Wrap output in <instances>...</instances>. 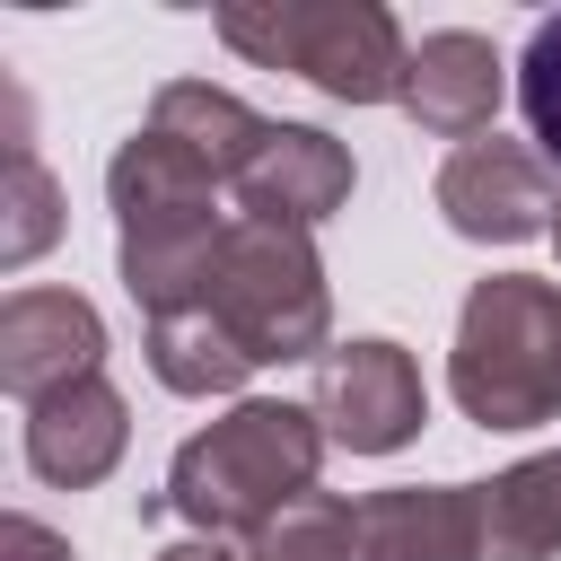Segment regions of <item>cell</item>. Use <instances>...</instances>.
Masks as SVG:
<instances>
[{"label": "cell", "instance_id": "6da1fadb", "mask_svg": "<svg viewBox=\"0 0 561 561\" xmlns=\"http://www.w3.org/2000/svg\"><path fill=\"white\" fill-rule=\"evenodd\" d=\"M324 421L316 403H280V394H245L228 403L210 430H193L175 456H167V491L149 508L184 517L193 535H254L263 517H280L289 500L316 491V465H324Z\"/></svg>", "mask_w": 561, "mask_h": 561}, {"label": "cell", "instance_id": "7a4b0ae2", "mask_svg": "<svg viewBox=\"0 0 561 561\" xmlns=\"http://www.w3.org/2000/svg\"><path fill=\"white\" fill-rule=\"evenodd\" d=\"M447 394L473 430H543L561 421V280L491 272L456 307Z\"/></svg>", "mask_w": 561, "mask_h": 561}, {"label": "cell", "instance_id": "3957f363", "mask_svg": "<svg viewBox=\"0 0 561 561\" xmlns=\"http://www.w3.org/2000/svg\"><path fill=\"white\" fill-rule=\"evenodd\" d=\"M219 44L254 70H298L333 105H394L412 61L386 0H228Z\"/></svg>", "mask_w": 561, "mask_h": 561}, {"label": "cell", "instance_id": "277c9868", "mask_svg": "<svg viewBox=\"0 0 561 561\" xmlns=\"http://www.w3.org/2000/svg\"><path fill=\"white\" fill-rule=\"evenodd\" d=\"M210 316L245 342L254 368H289V359H324L333 351V289H324V254L307 228H272V219H237L219 280H210Z\"/></svg>", "mask_w": 561, "mask_h": 561}, {"label": "cell", "instance_id": "5b68a950", "mask_svg": "<svg viewBox=\"0 0 561 561\" xmlns=\"http://www.w3.org/2000/svg\"><path fill=\"white\" fill-rule=\"evenodd\" d=\"M430 202H438V219H447L465 245H526V237H543V228L561 219V175H552V158H543L535 140L482 131V140L447 149Z\"/></svg>", "mask_w": 561, "mask_h": 561}, {"label": "cell", "instance_id": "8992f818", "mask_svg": "<svg viewBox=\"0 0 561 561\" xmlns=\"http://www.w3.org/2000/svg\"><path fill=\"white\" fill-rule=\"evenodd\" d=\"M307 403H316L324 438L351 447V456H394V447H412L421 421H430L421 359H412L403 342H386V333L333 342V351L316 359V394H307Z\"/></svg>", "mask_w": 561, "mask_h": 561}, {"label": "cell", "instance_id": "52a82bcc", "mask_svg": "<svg viewBox=\"0 0 561 561\" xmlns=\"http://www.w3.org/2000/svg\"><path fill=\"white\" fill-rule=\"evenodd\" d=\"M351 184H359V167L324 123H263V140H254V158L228 193H237V219H272V228L316 237L351 202Z\"/></svg>", "mask_w": 561, "mask_h": 561}, {"label": "cell", "instance_id": "ba28073f", "mask_svg": "<svg viewBox=\"0 0 561 561\" xmlns=\"http://www.w3.org/2000/svg\"><path fill=\"white\" fill-rule=\"evenodd\" d=\"M105 377V316L79 289H9L0 298V386L35 412L44 394Z\"/></svg>", "mask_w": 561, "mask_h": 561}, {"label": "cell", "instance_id": "9c48e42d", "mask_svg": "<svg viewBox=\"0 0 561 561\" xmlns=\"http://www.w3.org/2000/svg\"><path fill=\"white\" fill-rule=\"evenodd\" d=\"M500 96H508V61H500V44L473 35V26H438V35L412 44V61H403V96H394V105H403L421 131H438V140L465 149V140L491 131Z\"/></svg>", "mask_w": 561, "mask_h": 561}, {"label": "cell", "instance_id": "30bf717a", "mask_svg": "<svg viewBox=\"0 0 561 561\" xmlns=\"http://www.w3.org/2000/svg\"><path fill=\"white\" fill-rule=\"evenodd\" d=\"M351 561H482V482H386L359 500Z\"/></svg>", "mask_w": 561, "mask_h": 561}, {"label": "cell", "instance_id": "8fae6325", "mask_svg": "<svg viewBox=\"0 0 561 561\" xmlns=\"http://www.w3.org/2000/svg\"><path fill=\"white\" fill-rule=\"evenodd\" d=\"M131 447V403L105 377H79L26 412V473L53 491H96Z\"/></svg>", "mask_w": 561, "mask_h": 561}, {"label": "cell", "instance_id": "7c38bea8", "mask_svg": "<svg viewBox=\"0 0 561 561\" xmlns=\"http://www.w3.org/2000/svg\"><path fill=\"white\" fill-rule=\"evenodd\" d=\"M140 123H149V131H167L184 158H202L219 184H237L272 114H254L237 88H210V79H167V88L149 96V114H140Z\"/></svg>", "mask_w": 561, "mask_h": 561}, {"label": "cell", "instance_id": "4fadbf2b", "mask_svg": "<svg viewBox=\"0 0 561 561\" xmlns=\"http://www.w3.org/2000/svg\"><path fill=\"white\" fill-rule=\"evenodd\" d=\"M149 377L167 386V394H184V403H245V377H254V359H245V342L210 316V307H184V316H149Z\"/></svg>", "mask_w": 561, "mask_h": 561}, {"label": "cell", "instance_id": "5bb4252c", "mask_svg": "<svg viewBox=\"0 0 561 561\" xmlns=\"http://www.w3.org/2000/svg\"><path fill=\"white\" fill-rule=\"evenodd\" d=\"M561 552V447L517 456L482 482V561H552Z\"/></svg>", "mask_w": 561, "mask_h": 561}, {"label": "cell", "instance_id": "9a60e30c", "mask_svg": "<svg viewBox=\"0 0 561 561\" xmlns=\"http://www.w3.org/2000/svg\"><path fill=\"white\" fill-rule=\"evenodd\" d=\"M9 219H0V263L9 272H26L53 237H61V184L44 175V158H35V140H26V114H18V131H9V202H0Z\"/></svg>", "mask_w": 561, "mask_h": 561}, {"label": "cell", "instance_id": "2e32d148", "mask_svg": "<svg viewBox=\"0 0 561 561\" xmlns=\"http://www.w3.org/2000/svg\"><path fill=\"white\" fill-rule=\"evenodd\" d=\"M351 526H359V500L307 491L245 535V561H351Z\"/></svg>", "mask_w": 561, "mask_h": 561}, {"label": "cell", "instance_id": "e0dca14e", "mask_svg": "<svg viewBox=\"0 0 561 561\" xmlns=\"http://www.w3.org/2000/svg\"><path fill=\"white\" fill-rule=\"evenodd\" d=\"M517 114H526V140L561 167V9L535 18L526 53H517Z\"/></svg>", "mask_w": 561, "mask_h": 561}, {"label": "cell", "instance_id": "ac0fdd59", "mask_svg": "<svg viewBox=\"0 0 561 561\" xmlns=\"http://www.w3.org/2000/svg\"><path fill=\"white\" fill-rule=\"evenodd\" d=\"M0 561H70V543L44 517H0Z\"/></svg>", "mask_w": 561, "mask_h": 561}, {"label": "cell", "instance_id": "d6986e66", "mask_svg": "<svg viewBox=\"0 0 561 561\" xmlns=\"http://www.w3.org/2000/svg\"><path fill=\"white\" fill-rule=\"evenodd\" d=\"M149 561H245V543H219V535H184V543H167V552H149Z\"/></svg>", "mask_w": 561, "mask_h": 561}, {"label": "cell", "instance_id": "ffe728a7", "mask_svg": "<svg viewBox=\"0 0 561 561\" xmlns=\"http://www.w3.org/2000/svg\"><path fill=\"white\" fill-rule=\"evenodd\" d=\"M552 245H561V219H552Z\"/></svg>", "mask_w": 561, "mask_h": 561}]
</instances>
